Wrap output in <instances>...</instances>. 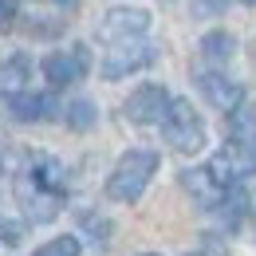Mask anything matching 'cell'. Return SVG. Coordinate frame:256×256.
Masks as SVG:
<instances>
[{"label": "cell", "mask_w": 256, "mask_h": 256, "mask_svg": "<svg viewBox=\"0 0 256 256\" xmlns=\"http://www.w3.org/2000/svg\"><path fill=\"white\" fill-rule=\"evenodd\" d=\"M20 205L28 213V221L44 224V221H56L60 217V205H64V193H52V190H40L32 178L20 182Z\"/></svg>", "instance_id": "9c48e42d"}, {"label": "cell", "mask_w": 256, "mask_h": 256, "mask_svg": "<svg viewBox=\"0 0 256 256\" xmlns=\"http://www.w3.org/2000/svg\"><path fill=\"white\" fill-rule=\"evenodd\" d=\"M150 32V12L146 8H110L95 24V36L102 44H122V40H142Z\"/></svg>", "instance_id": "5b68a950"}, {"label": "cell", "mask_w": 256, "mask_h": 256, "mask_svg": "<svg viewBox=\"0 0 256 256\" xmlns=\"http://www.w3.org/2000/svg\"><path fill=\"white\" fill-rule=\"evenodd\" d=\"M24 83H28V60L24 56H12L0 64V95L4 98L24 95Z\"/></svg>", "instance_id": "4fadbf2b"}, {"label": "cell", "mask_w": 256, "mask_h": 256, "mask_svg": "<svg viewBox=\"0 0 256 256\" xmlns=\"http://www.w3.org/2000/svg\"><path fill=\"white\" fill-rule=\"evenodd\" d=\"M154 64V44L150 40H122V44H110L106 56H102V79H126L134 71Z\"/></svg>", "instance_id": "277c9868"}, {"label": "cell", "mask_w": 256, "mask_h": 256, "mask_svg": "<svg viewBox=\"0 0 256 256\" xmlns=\"http://www.w3.org/2000/svg\"><path fill=\"white\" fill-rule=\"evenodd\" d=\"M154 174H158V154L154 150H126L106 178V197L118 201V205H134L146 193Z\"/></svg>", "instance_id": "6da1fadb"}, {"label": "cell", "mask_w": 256, "mask_h": 256, "mask_svg": "<svg viewBox=\"0 0 256 256\" xmlns=\"http://www.w3.org/2000/svg\"><path fill=\"white\" fill-rule=\"evenodd\" d=\"M83 252V244H79V236L71 232V236H52L48 244H40L32 256H79Z\"/></svg>", "instance_id": "2e32d148"}, {"label": "cell", "mask_w": 256, "mask_h": 256, "mask_svg": "<svg viewBox=\"0 0 256 256\" xmlns=\"http://www.w3.org/2000/svg\"><path fill=\"white\" fill-rule=\"evenodd\" d=\"M170 102H174V98L166 95V87H158V83H142V87L122 102V110H126V118L134 122V126H154V122L166 118Z\"/></svg>", "instance_id": "8992f818"}, {"label": "cell", "mask_w": 256, "mask_h": 256, "mask_svg": "<svg viewBox=\"0 0 256 256\" xmlns=\"http://www.w3.org/2000/svg\"><path fill=\"white\" fill-rule=\"evenodd\" d=\"M87 67H91V56H87V48L83 44H75L71 52H52V56H44V79L52 83V87H67V83H75V79H83L87 75Z\"/></svg>", "instance_id": "52a82bcc"}, {"label": "cell", "mask_w": 256, "mask_h": 256, "mask_svg": "<svg viewBox=\"0 0 256 256\" xmlns=\"http://www.w3.org/2000/svg\"><path fill=\"white\" fill-rule=\"evenodd\" d=\"M197 87H201V95L209 98L217 110H240L244 106V87L236 83V79H228L224 71H197Z\"/></svg>", "instance_id": "ba28073f"}, {"label": "cell", "mask_w": 256, "mask_h": 256, "mask_svg": "<svg viewBox=\"0 0 256 256\" xmlns=\"http://www.w3.org/2000/svg\"><path fill=\"white\" fill-rule=\"evenodd\" d=\"M16 16H20V0H0V32H12Z\"/></svg>", "instance_id": "ac0fdd59"}, {"label": "cell", "mask_w": 256, "mask_h": 256, "mask_svg": "<svg viewBox=\"0 0 256 256\" xmlns=\"http://www.w3.org/2000/svg\"><path fill=\"white\" fill-rule=\"evenodd\" d=\"M8 114L16 122H48V118H56V98L44 91H24V95L8 98Z\"/></svg>", "instance_id": "30bf717a"}, {"label": "cell", "mask_w": 256, "mask_h": 256, "mask_svg": "<svg viewBox=\"0 0 256 256\" xmlns=\"http://www.w3.org/2000/svg\"><path fill=\"white\" fill-rule=\"evenodd\" d=\"M186 256H201V252H186Z\"/></svg>", "instance_id": "44dd1931"}, {"label": "cell", "mask_w": 256, "mask_h": 256, "mask_svg": "<svg viewBox=\"0 0 256 256\" xmlns=\"http://www.w3.org/2000/svg\"><path fill=\"white\" fill-rule=\"evenodd\" d=\"M52 4H71V0H52Z\"/></svg>", "instance_id": "d6986e66"}, {"label": "cell", "mask_w": 256, "mask_h": 256, "mask_svg": "<svg viewBox=\"0 0 256 256\" xmlns=\"http://www.w3.org/2000/svg\"><path fill=\"white\" fill-rule=\"evenodd\" d=\"M64 122L71 130H79V134H83V130H91L98 122V110H95V102H91V98H75V102H67V114H64Z\"/></svg>", "instance_id": "9a60e30c"}, {"label": "cell", "mask_w": 256, "mask_h": 256, "mask_svg": "<svg viewBox=\"0 0 256 256\" xmlns=\"http://www.w3.org/2000/svg\"><path fill=\"white\" fill-rule=\"evenodd\" d=\"M162 134H166V142L178 154H201V146H205V122L193 110L190 98H174L170 102V110L162 118Z\"/></svg>", "instance_id": "7a4b0ae2"}, {"label": "cell", "mask_w": 256, "mask_h": 256, "mask_svg": "<svg viewBox=\"0 0 256 256\" xmlns=\"http://www.w3.org/2000/svg\"><path fill=\"white\" fill-rule=\"evenodd\" d=\"M205 174L213 178L217 190L228 193V190H236L244 178H252V174H256V154H252V150H244V146H236V142H224L221 150L209 158Z\"/></svg>", "instance_id": "3957f363"}, {"label": "cell", "mask_w": 256, "mask_h": 256, "mask_svg": "<svg viewBox=\"0 0 256 256\" xmlns=\"http://www.w3.org/2000/svg\"><path fill=\"white\" fill-rule=\"evenodd\" d=\"M182 186L190 190V197L201 205V209H217L224 201V190L213 186V178H209L205 170H186V174H182Z\"/></svg>", "instance_id": "8fae6325"}, {"label": "cell", "mask_w": 256, "mask_h": 256, "mask_svg": "<svg viewBox=\"0 0 256 256\" xmlns=\"http://www.w3.org/2000/svg\"><path fill=\"white\" fill-rule=\"evenodd\" d=\"M232 52H236V40H232L228 32H221V28L201 36V56H205L209 64H228Z\"/></svg>", "instance_id": "5bb4252c"}, {"label": "cell", "mask_w": 256, "mask_h": 256, "mask_svg": "<svg viewBox=\"0 0 256 256\" xmlns=\"http://www.w3.org/2000/svg\"><path fill=\"white\" fill-rule=\"evenodd\" d=\"M228 142H236V146L256 154V110L252 106H240V110L228 114Z\"/></svg>", "instance_id": "7c38bea8"}, {"label": "cell", "mask_w": 256, "mask_h": 256, "mask_svg": "<svg viewBox=\"0 0 256 256\" xmlns=\"http://www.w3.org/2000/svg\"><path fill=\"white\" fill-rule=\"evenodd\" d=\"M244 4H252V8H256V0H244Z\"/></svg>", "instance_id": "ffe728a7"}, {"label": "cell", "mask_w": 256, "mask_h": 256, "mask_svg": "<svg viewBox=\"0 0 256 256\" xmlns=\"http://www.w3.org/2000/svg\"><path fill=\"white\" fill-rule=\"evenodd\" d=\"M20 240H24V224H20V221H8V217H0V244H12V248H16Z\"/></svg>", "instance_id": "e0dca14e"}]
</instances>
